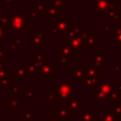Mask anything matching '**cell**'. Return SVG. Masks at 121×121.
<instances>
[{"instance_id": "7a4b0ae2", "label": "cell", "mask_w": 121, "mask_h": 121, "mask_svg": "<svg viewBox=\"0 0 121 121\" xmlns=\"http://www.w3.org/2000/svg\"><path fill=\"white\" fill-rule=\"evenodd\" d=\"M9 22V29L11 32H24L26 28L28 27V22L26 16H25L24 12H15L12 11L10 15L8 16Z\"/></svg>"}, {"instance_id": "e0dca14e", "label": "cell", "mask_w": 121, "mask_h": 121, "mask_svg": "<svg viewBox=\"0 0 121 121\" xmlns=\"http://www.w3.org/2000/svg\"><path fill=\"white\" fill-rule=\"evenodd\" d=\"M96 81H97V78H90V77H87V76H85L83 78L80 79V83L86 89H88V88H94L95 85V83H96Z\"/></svg>"}, {"instance_id": "5b68a950", "label": "cell", "mask_w": 121, "mask_h": 121, "mask_svg": "<svg viewBox=\"0 0 121 121\" xmlns=\"http://www.w3.org/2000/svg\"><path fill=\"white\" fill-rule=\"evenodd\" d=\"M76 51L73 50L71 48V46L68 45L67 42H64L63 44L61 46H60L59 48V59L60 58H63L65 60H67V61L70 63L72 60V54H75Z\"/></svg>"}, {"instance_id": "277c9868", "label": "cell", "mask_w": 121, "mask_h": 121, "mask_svg": "<svg viewBox=\"0 0 121 121\" xmlns=\"http://www.w3.org/2000/svg\"><path fill=\"white\" fill-rule=\"evenodd\" d=\"M40 76L43 80H47L49 79L52 76H54V63L51 62L50 60L45 62L40 70Z\"/></svg>"}, {"instance_id": "7c38bea8", "label": "cell", "mask_w": 121, "mask_h": 121, "mask_svg": "<svg viewBox=\"0 0 121 121\" xmlns=\"http://www.w3.org/2000/svg\"><path fill=\"white\" fill-rule=\"evenodd\" d=\"M7 110H20V98L17 96H9L7 98Z\"/></svg>"}, {"instance_id": "8fae6325", "label": "cell", "mask_w": 121, "mask_h": 121, "mask_svg": "<svg viewBox=\"0 0 121 121\" xmlns=\"http://www.w3.org/2000/svg\"><path fill=\"white\" fill-rule=\"evenodd\" d=\"M68 100V110L70 111V112L72 114H75L78 109H79V106H80V99L79 97H70L67 99Z\"/></svg>"}, {"instance_id": "7402d4cb", "label": "cell", "mask_w": 121, "mask_h": 121, "mask_svg": "<svg viewBox=\"0 0 121 121\" xmlns=\"http://www.w3.org/2000/svg\"><path fill=\"white\" fill-rule=\"evenodd\" d=\"M26 77V72H25V69L22 67V66H19L16 68L15 70V78L17 80H23Z\"/></svg>"}, {"instance_id": "6da1fadb", "label": "cell", "mask_w": 121, "mask_h": 121, "mask_svg": "<svg viewBox=\"0 0 121 121\" xmlns=\"http://www.w3.org/2000/svg\"><path fill=\"white\" fill-rule=\"evenodd\" d=\"M114 80L105 81L97 80L95 87L93 88V97L94 101H111L112 100V93L114 91Z\"/></svg>"}, {"instance_id": "8d00e7d4", "label": "cell", "mask_w": 121, "mask_h": 121, "mask_svg": "<svg viewBox=\"0 0 121 121\" xmlns=\"http://www.w3.org/2000/svg\"><path fill=\"white\" fill-rule=\"evenodd\" d=\"M2 102H3V98H2V97H0V105L2 104Z\"/></svg>"}, {"instance_id": "d6986e66", "label": "cell", "mask_w": 121, "mask_h": 121, "mask_svg": "<svg viewBox=\"0 0 121 121\" xmlns=\"http://www.w3.org/2000/svg\"><path fill=\"white\" fill-rule=\"evenodd\" d=\"M101 113H102L101 121H116L115 116L111 110H108V111L103 110L101 111Z\"/></svg>"}, {"instance_id": "9a60e30c", "label": "cell", "mask_w": 121, "mask_h": 121, "mask_svg": "<svg viewBox=\"0 0 121 121\" xmlns=\"http://www.w3.org/2000/svg\"><path fill=\"white\" fill-rule=\"evenodd\" d=\"M86 76V67L85 68H75L72 69V79H81Z\"/></svg>"}, {"instance_id": "d6a6232c", "label": "cell", "mask_w": 121, "mask_h": 121, "mask_svg": "<svg viewBox=\"0 0 121 121\" xmlns=\"http://www.w3.org/2000/svg\"><path fill=\"white\" fill-rule=\"evenodd\" d=\"M8 64L7 62H4L3 60H0V72L4 71V70H8Z\"/></svg>"}, {"instance_id": "ac0fdd59", "label": "cell", "mask_w": 121, "mask_h": 121, "mask_svg": "<svg viewBox=\"0 0 121 121\" xmlns=\"http://www.w3.org/2000/svg\"><path fill=\"white\" fill-rule=\"evenodd\" d=\"M111 111L112 112V113L115 116V119H118L121 116V101L120 100H116L114 102V105L112 106Z\"/></svg>"}, {"instance_id": "f546056e", "label": "cell", "mask_w": 121, "mask_h": 121, "mask_svg": "<svg viewBox=\"0 0 121 121\" xmlns=\"http://www.w3.org/2000/svg\"><path fill=\"white\" fill-rule=\"evenodd\" d=\"M13 2H14V0H0V3L4 7H10Z\"/></svg>"}, {"instance_id": "836d02e7", "label": "cell", "mask_w": 121, "mask_h": 121, "mask_svg": "<svg viewBox=\"0 0 121 121\" xmlns=\"http://www.w3.org/2000/svg\"><path fill=\"white\" fill-rule=\"evenodd\" d=\"M119 72H121V66H119V63H118V62H116V63H115V68H114L115 76H118Z\"/></svg>"}, {"instance_id": "4fadbf2b", "label": "cell", "mask_w": 121, "mask_h": 121, "mask_svg": "<svg viewBox=\"0 0 121 121\" xmlns=\"http://www.w3.org/2000/svg\"><path fill=\"white\" fill-rule=\"evenodd\" d=\"M94 64H95L96 66H99V67H104L106 65V56L102 53L101 50L97 51L96 54L95 55L94 57V61H93Z\"/></svg>"}, {"instance_id": "2e32d148", "label": "cell", "mask_w": 121, "mask_h": 121, "mask_svg": "<svg viewBox=\"0 0 121 121\" xmlns=\"http://www.w3.org/2000/svg\"><path fill=\"white\" fill-rule=\"evenodd\" d=\"M97 115L94 114L93 111H80V121H94V119H95Z\"/></svg>"}, {"instance_id": "603a6c76", "label": "cell", "mask_w": 121, "mask_h": 121, "mask_svg": "<svg viewBox=\"0 0 121 121\" xmlns=\"http://www.w3.org/2000/svg\"><path fill=\"white\" fill-rule=\"evenodd\" d=\"M24 93H25V95L28 98V101H32L33 100V98H35V97H37V93H35V92H33L32 90H30V89H27V88H26V89H24Z\"/></svg>"}, {"instance_id": "d590c367", "label": "cell", "mask_w": 121, "mask_h": 121, "mask_svg": "<svg viewBox=\"0 0 121 121\" xmlns=\"http://www.w3.org/2000/svg\"><path fill=\"white\" fill-rule=\"evenodd\" d=\"M1 15H3V9H2V7H0V16Z\"/></svg>"}, {"instance_id": "3957f363", "label": "cell", "mask_w": 121, "mask_h": 121, "mask_svg": "<svg viewBox=\"0 0 121 121\" xmlns=\"http://www.w3.org/2000/svg\"><path fill=\"white\" fill-rule=\"evenodd\" d=\"M55 95L59 98V101L67 100L72 96V95L76 92L77 87L72 83L71 80H62L58 82L55 86Z\"/></svg>"}, {"instance_id": "44dd1931", "label": "cell", "mask_w": 121, "mask_h": 121, "mask_svg": "<svg viewBox=\"0 0 121 121\" xmlns=\"http://www.w3.org/2000/svg\"><path fill=\"white\" fill-rule=\"evenodd\" d=\"M20 118L23 119L24 121H33L34 119L37 118V115L34 114V113H33L32 112H30V111H26V112H25L23 114L20 115Z\"/></svg>"}, {"instance_id": "83f0119b", "label": "cell", "mask_w": 121, "mask_h": 121, "mask_svg": "<svg viewBox=\"0 0 121 121\" xmlns=\"http://www.w3.org/2000/svg\"><path fill=\"white\" fill-rule=\"evenodd\" d=\"M7 30H8L7 28H4V27L0 26V42L3 41V39L7 37V35H8V31Z\"/></svg>"}, {"instance_id": "d4e9b609", "label": "cell", "mask_w": 121, "mask_h": 121, "mask_svg": "<svg viewBox=\"0 0 121 121\" xmlns=\"http://www.w3.org/2000/svg\"><path fill=\"white\" fill-rule=\"evenodd\" d=\"M10 42H11V43H13V44H15V45H17V46L24 45V43H25V40H24V38H22V37H20V38L12 37V38L10 39Z\"/></svg>"}, {"instance_id": "f1b7e54d", "label": "cell", "mask_w": 121, "mask_h": 121, "mask_svg": "<svg viewBox=\"0 0 121 121\" xmlns=\"http://www.w3.org/2000/svg\"><path fill=\"white\" fill-rule=\"evenodd\" d=\"M8 57V50L7 49H0V60H6Z\"/></svg>"}, {"instance_id": "9c48e42d", "label": "cell", "mask_w": 121, "mask_h": 121, "mask_svg": "<svg viewBox=\"0 0 121 121\" xmlns=\"http://www.w3.org/2000/svg\"><path fill=\"white\" fill-rule=\"evenodd\" d=\"M102 73V68L99 66H96L93 62L89 64L88 67H86V76L93 78H97V76H101Z\"/></svg>"}, {"instance_id": "4316f807", "label": "cell", "mask_w": 121, "mask_h": 121, "mask_svg": "<svg viewBox=\"0 0 121 121\" xmlns=\"http://www.w3.org/2000/svg\"><path fill=\"white\" fill-rule=\"evenodd\" d=\"M19 48H20V46H17V45H15V44L11 43L10 45H8L7 50H9V51L11 52V54H15V53H16V51H17V50H19Z\"/></svg>"}, {"instance_id": "52a82bcc", "label": "cell", "mask_w": 121, "mask_h": 121, "mask_svg": "<svg viewBox=\"0 0 121 121\" xmlns=\"http://www.w3.org/2000/svg\"><path fill=\"white\" fill-rule=\"evenodd\" d=\"M20 66H22L25 69L26 76H40V68L35 65L33 62L28 63V62H21Z\"/></svg>"}, {"instance_id": "ba28073f", "label": "cell", "mask_w": 121, "mask_h": 121, "mask_svg": "<svg viewBox=\"0 0 121 121\" xmlns=\"http://www.w3.org/2000/svg\"><path fill=\"white\" fill-rule=\"evenodd\" d=\"M71 117H72V113L68 110L67 106H60L57 110H55V112H54V118L55 119H58V118H61V119L69 118L70 119Z\"/></svg>"}, {"instance_id": "8992f818", "label": "cell", "mask_w": 121, "mask_h": 121, "mask_svg": "<svg viewBox=\"0 0 121 121\" xmlns=\"http://www.w3.org/2000/svg\"><path fill=\"white\" fill-rule=\"evenodd\" d=\"M40 30L41 29H38V32L33 34V36L28 39V43H29V45L32 46L33 49H37V47L39 45H43L45 43L44 36Z\"/></svg>"}, {"instance_id": "1f68e13d", "label": "cell", "mask_w": 121, "mask_h": 121, "mask_svg": "<svg viewBox=\"0 0 121 121\" xmlns=\"http://www.w3.org/2000/svg\"><path fill=\"white\" fill-rule=\"evenodd\" d=\"M56 97L55 94H51V93H48L46 94V97H45V100L47 102H50V101H54V98Z\"/></svg>"}, {"instance_id": "30bf717a", "label": "cell", "mask_w": 121, "mask_h": 121, "mask_svg": "<svg viewBox=\"0 0 121 121\" xmlns=\"http://www.w3.org/2000/svg\"><path fill=\"white\" fill-rule=\"evenodd\" d=\"M49 60H50L47 59V58L45 57V55L43 54L40 50H38V52L33 55V63H34L35 65H37L40 69H41V67H42L45 62H47V61H49Z\"/></svg>"}, {"instance_id": "e575fe53", "label": "cell", "mask_w": 121, "mask_h": 121, "mask_svg": "<svg viewBox=\"0 0 121 121\" xmlns=\"http://www.w3.org/2000/svg\"><path fill=\"white\" fill-rule=\"evenodd\" d=\"M42 121H54V119H49V118H46V119H42Z\"/></svg>"}, {"instance_id": "cb8c5ba5", "label": "cell", "mask_w": 121, "mask_h": 121, "mask_svg": "<svg viewBox=\"0 0 121 121\" xmlns=\"http://www.w3.org/2000/svg\"><path fill=\"white\" fill-rule=\"evenodd\" d=\"M0 26L4 27V28H9V18L8 16H4V15H1L0 16Z\"/></svg>"}, {"instance_id": "484cf974", "label": "cell", "mask_w": 121, "mask_h": 121, "mask_svg": "<svg viewBox=\"0 0 121 121\" xmlns=\"http://www.w3.org/2000/svg\"><path fill=\"white\" fill-rule=\"evenodd\" d=\"M20 89H21V87L19 85H12L10 87V90H11V95L10 96H15V95L20 92Z\"/></svg>"}, {"instance_id": "ffe728a7", "label": "cell", "mask_w": 121, "mask_h": 121, "mask_svg": "<svg viewBox=\"0 0 121 121\" xmlns=\"http://www.w3.org/2000/svg\"><path fill=\"white\" fill-rule=\"evenodd\" d=\"M11 86V75L0 79V89H10Z\"/></svg>"}, {"instance_id": "5bb4252c", "label": "cell", "mask_w": 121, "mask_h": 121, "mask_svg": "<svg viewBox=\"0 0 121 121\" xmlns=\"http://www.w3.org/2000/svg\"><path fill=\"white\" fill-rule=\"evenodd\" d=\"M70 43V46L73 50H77V49H83L84 48V44L83 42L80 38L78 37H71V39L69 40Z\"/></svg>"}, {"instance_id": "74e56055", "label": "cell", "mask_w": 121, "mask_h": 121, "mask_svg": "<svg viewBox=\"0 0 121 121\" xmlns=\"http://www.w3.org/2000/svg\"><path fill=\"white\" fill-rule=\"evenodd\" d=\"M116 121H121V116H120L118 119H116Z\"/></svg>"}, {"instance_id": "4dcf8cb0", "label": "cell", "mask_w": 121, "mask_h": 121, "mask_svg": "<svg viewBox=\"0 0 121 121\" xmlns=\"http://www.w3.org/2000/svg\"><path fill=\"white\" fill-rule=\"evenodd\" d=\"M60 60V61H59V66L60 67H65L69 62L67 61V60H65V59H63V58H60L59 59Z\"/></svg>"}]
</instances>
